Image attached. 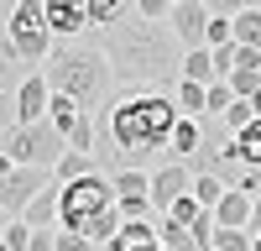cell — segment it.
Returning <instances> with one entry per match:
<instances>
[{
  "label": "cell",
  "instance_id": "cell-9",
  "mask_svg": "<svg viewBox=\"0 0 261 251\" xmlns=\"http://www.w3.org/2000/svg\"><path fill=\"white\" fill-rule=\"evenodd\" d=\"M193 194V167H183V162H162L157 173H151V209L157 215H167L178 199H188Z\"/></svg>",
  "mask_w": 261,
  "mask_h": 251
},
{
  "label": "cell",
  "instance_id": "cell-10",
  "mask_svg": "<svg viewBox=\"0 0 261 251\" xmlns=\"http://www.w3.org/2000/svg\"><path fill=\"white\" fill-rule=\"evenodd\" d=\"M42 21H47V37H89V16H84V0H42Z\"/></svg>",
  "mask_w": 261,
  "mask_h": 251
},
{
  "label": "cell",
  "instance_id": "cell-20",
  "mask_svg": "<svg viewBox=\"0 0 261 251\" xmlns=\"http://www.w3.org/2000/svg\"><path fill=\"white\" fill-rule=\"evenodd\" d=\"M235 162L251 167V173H261V120H251L241 136H235Z\"/></svg>",
  "mask_w": 261,
  "mask_h": 251
},
{
  "label": "cell",
  "instance_id": "cell-30",
  "mask_svg": "<svg viewBox=\"0 0 261 251\" xmlns=\"http://www.w3.org/2000/svg\"><path fill=\"white\" fill-rule=\"evenodd\" d=\"M0 246H11V251H27V246H32V225L11 220V225H6V236H0Z\"/></svg>",
  "mask_w": 261,
  "mask_h": 251
},
{
  "label": "cell",
  "instance_id": "cell-15",
  "mask_svg": "<svg viewBox=\"0 0 261 251\" xmlns=\"http://www.w3.org/2000/svg\"><path fill=\"white\" fill-rule=\"evenodd\" d=\"M84 16H89V32L105 37V32H115L130 16V0H84Z\"/></svg>",
  "mask_w": 261,
  "mask_h": 251
},
{
  "label": "cell",
  "instance_id": "cell-22",
  "mask_svg": "<svg viewBox=\"0 0 261 251\" xmlns=\"http://www.w3.org/2000/svg\"><path fill=\"white\" fill-rule=\"evenodd\" d=\"M230 16H235L230 6H209V32H204V47H209V53L235 42V37H230Z\"/></svg>",
  "mask_w": 261,
  "mask_h": 251
},
{
  "label": "cell",
  "instance_id": "cell-12",
  "mask_svg": "<svg viewBox=\"0 0 261 251\" xmlns=\"http://www.w3.org/2000/svg\"><path fill=\"white\" fill-rule=\"evenodd\" d=\"M6 21H11V6H0V94H16L21 79H27V68H21V58H16V47H11Z\"/></svg>",
  "mask_w": 261,
  "mask_h": 251
},
{
  "label": "cell",
  "instance_id": "cell-5",
  "mask_svg": "<svg viewBox=\"0 0 261 251\" xmlns=\"http://www.w3.org/2000/svg\"><path fill=\"white\" fill-rule=\"evenodd\" d=\"M6 32H11V47L21 58V68H47V58L58 42L47 37V21H42V0H16L11 6V21H6Z\"/></svg>",
  "mask_w": 261,
  "mask_h": 251
},
{
  "label": "cell",
  "instance_id": "cell-1",
  "mask_svg": "<svg viewBox=\"0 0 261 251\" xmlns=\"http://www.w3.org/2000/svg\"><path fill=\"white\" fill-rule=\"evenodd\" d=\"M99 53L110 58V73H115V89L130 94H146V84H162L183 79V47L172 42L167 27H151V21L136 16V0H130V16L120 21L115 32L99 37Z\"/></svg>",
  "mask_w": 261,
  "mask_h": 251
},
{
  "label": "cell",
  "instance_id": "cell-16",
  "mask_svg": "<svg viewBox=\"0 0 261 251\" xmlns=\"http://www.w3.org/2000/svg\"><path fill=\"white\" fill-rule=\"evenodd\" d=\"M230 37H235V47L261 53V6H235V16H230Z\"/></svg>",
  "mask_w": 261,
  "mask_h": 251
},
{
  "label": "cell",
  "instance_id": "cell-36",
  "mask_svg": "<svg viewBox=\"0 0 261 251\" xmlns=\"http://www.w3.org/2000/svg\"><path fill=\"white\" fill-rule=\"evenodd\" d=\"M256 230H261V194L251 199V236H256Z\"/></svg>",
  "mask_w": 261,
  "mask_h": 251
},
{
  "label": "cell",
  "instance_id": "cell-3",
  "mask_svg": "<svg viewBox=\"0 0 261 251\" xmlns=\"http://www.w3.org/2000/svg\"><path fill=\"white\" fill-rule=\"evenodd\" d=\"M42 79H47L53 94L73 99L84 115H99L105 105H110V94H115V73H110V58L99 53V42H68V47H53Z\"/></svg>",
  "mask_w": 261,
  "mask_h": 251
},
{
  "label": "cell",
  "instance_id": "cell-6",
  "mask_svg": "<svg viewBox=\"0 0 261 251\" xmlns=\"http://www.w3.org/2000/svg\"><path fill=\"white\" fill-rule=\"evenodd\" d=\"M0 152H6L16 167H42V173H53L63 162V152H68V141H63L47 120H37V126H16V131L0 141Z\"/></svg>",
  "mask_w": 261,
  "mask_h": 251
},
{
  "label": "cell",
  "instance_id": "cell-7",
  "mask_svg": "<svg viewBox=\"0 0 261 251\" xmlns=\"http://www.w3.org/2000/svg\"><path fill=\"white\" fill-rule=\"evenodd\" d=\"M167 32H172V42H178L183 53H199L204 32H209V6H204V0H172Z\"/></svg>",
  "mask_w": 261,
  "mask_h": 251
},
{
  "label": "cell",
  "instance_id": "cell-21",
  "mask_svg": "<svg viewBox=\"0 0 261 251\" xmlns=\"http://www.w3.org/2000/svg\"><path fill=\"white\" fill-rule=\"evenodd\" d=\"M89 173H99V162H94L89 152H63V162L53 167L58 183H79V178H89Z\"/></svg>",
  "mask_w": 261,
  "mask_h": 251
},
{
  "label": "cell",
  "instance_id": "cell-11",
  "mask_svg": "<svg viewBox=\"0 0 261 251\" xmlns=\"http://www.w3.org/2000/svg\"><path fill=\"white\" fill-rule=\"evenodd\" d=\"M47 105H53L47 79H42V73H27V79H21V89H16V120H21V126L47 120Z\"/></svg>",
  "mask_w": 261,
  "mask_h": 251
},
{
  "label": "cell",
  "instance_id": "cell-37",
  "mask_svg": "<svg viewBox=\"0 0 261 251\" xmlns=\"http://www.w3.org/2000/svg\"><path fill=\"white\" fill-rule=\"evenodd\" d=\"M11 173H16V162H11L6 152H0V178H11Z\"/></svg>",
  "mask_w": 261,
  "mask_h": 251
},
{
  "label": "cell",
  "instance_id": "cell-17",
  "mask_svg": "<svg viewBox=\"0 0 261 251\" xmlns=\"http://www.w3.org/2000/svg\"><path fill=\"white\" fill-rule=\"evenodd\" d=\"M199 146H204V126H199V120H178V126H172V141H167V152L178 157L183 167H188L193 157H199Z\"/></svg>",
  "mask_w": 261,
  "mask_h": 251
},
{
  "label": "cell",
  "instance_id": "cell-8",
  "mask_svg": "<svg viewBox=\"0 0 261 251\" xmlns=\"http://www.w3.org/2000/svg\"><path fill=\"white\" fill-rule=\"evenodd\" d=\"M47 183H53V173H42V167H16L11 178H0V209H6L11 220H21V215H27V204H32Z\"/></svg>",
  "mask_w": 261,
  "mask_h": 251
},
{
  "label": "cell",
  "instance_id": "cell-24",
  "mask_svg": "<svg viewBox=\"0 0 261 251\" xmlns=\"http://www.w3.org/2000/svg\"><path fill=\"white\" fill-rule=\"evenodd\" d=\"M225 178H214V173H199V178H193V204H199V209H214V204H220L225 199Z\"/></svg>",
  "mask_w": 261,
  "mask_h": 251
},
{
  "label": "cell",
  "instance_id": "cell-25",
  "mask_svg": "<svg viewBox=\"0 0 261 251\" xmlns=\"http://www.w3.org/2000/svg\"><path fill=\"white\" fill-rule=\"evenodd\" d=\"M157 246H162V251H199V246H193V236H188L183 225H172L167 215L157 220Z\"/></svg>",
  "mask_w": 261,
  "mask_h": 251
},
{
  "label": "cell",
  "instance_id": "cell-23",
  "mask_svg": "<svg viewBox=\"0 0 261 251\" xmlns=\"http://www.w3.org/2000/svg\"><path fill=\"white\" fill-rule=\"evenodd\" d=\"M183 79L188 84H214V58H209V47H199V53H183Z\"/></svg>",
  "mask_w": 261,
  "mask_h": 251
},
{
  "label": "cell",
  "instance_id": "cell-2",
  "mask_svg": "<svg viewBox=\"0 0 261 251\" xmlns=\"http://www.w3.org/2000/svg\"><path fill=\"white\" fill-rule=\"evenodd\" d=\"M178 105H172V94H130V99H115L110 105V120L99 126L94 146L99 152H110L115 173H125V167H141L151 157L167 152L172 141V126H178Z\"/></svg>",
  "mask_w": 261,
  "mask_h": 251
},
{
  "label": "cell",
  "instance_id": "cell-18",
  "mask_svg": "<svg viewBox=\"0 0 261 251\" xmlns=\"http://www.w3.org/2000/svg\"><path fill=\"white\" fill-rule=\"evenodd\" d=\"M110 188H115V199H146V204H151V173H146V167L110 173Z\"/></svg>",
  "mask_w": 261,
  "mask_h": 251
},
{
  "label": "cell",
  "instance_id": "cell-38",
  "mask_svg": "<svg viewBox=\"0 0 261 251\" xmlns=\"http://www.w3.org/2000/svg\"><path fill=\"white\" fill-rule=\"evenodd\" d=\"M6 225H11V215H6V209H0V236H6Z\"/></svg>",
  "mask_w": 261,
  "mask_h": 251
},
{
  "label": "cell",
  "instance_id": "cell-26",
  "mask_svg": "<svg viewBox=\"0 0 261 251\" xmlns=\"http://www.w3.org/2000/svg\"><path fill=\"white\" fill-rule=\"evenodd\" d=\"M230 105H235L230 84H209V89H204V115H209V120H220V115L230 110Z\"/></svg>",
  "mask_w": 261,
  "mask_h": 251
},
{
  "label": "cell",
  "instance_id": "cell-31",
  "mask_svg": "<svg viewBox=\"0 0 261 251\" xmlns=\"http://www.w3.org/2000/svg\"><path fill=\"white\" fill-rule=\"evenodd\" d=\"M16 126H21V120H16V94H0V141H6Z\"/></svg>",
  "mask_w": 261,
  "mask_h": 251
},
{
  "label": "cell",
  "instance_id": "cell-35",
  "mask_svg": "<svg viewBox=\"0 0 261 251\" xmlns=\"http://www.w3.org/2000/svg\"><path fill=\"white\" fill-rule=\"evenodd\" d=\"M105 251H162V246H157V241H151V246H125V241H110Z\"/></svg>",
  "mask_w": 261,
  "mask_h": 251
},
{
  "label": "cell",
  "instance_id": "cell-27",
  "mask_svg": "<svg viewBox=\"0 0 261 251\" xmlns=\"http://www.w3.org/2000/svg\"><path fill=\"white\" fill-rule=\"evenodd\" d=\"M120 241L125 246H151V241H157V220H125L120 225Z\"/></svg>",
  "mask_w": 261,
  "mask_h": 251
},
{
  "label": "cell",
  "instance_id": "cell-32",
  "mask_svg": "<svg viewBox=\"0 0 261 251\" xmlns=\"http://www.w3.org/2000/svg\"><path fill=\"white\" fill-rule=\"evenodd\" d=\"M115 209H120V220H151L146 199H115Z\"/></svg>",
  "mask_w": 261,
  "mask_h": 251
},
{
  "label": "cell",
  "instance_id": "cell-34",
  "mask_svg": "<svg viewBox=\"0 0 261 251\" xmlns=\"http://www.w3.org/2000/svg\"><path fill=\"white\" fill-rule=\"evenodd\" d=\"M27 251H58V230H32V246Z\"/></svg>",
  "mask_w": 261,
  "mask_h": 251
},
{
  "label": "cell",
  "instance_id": "cell-29",
  "mask_svg": "<svg viewBox=\"0 0 261 251\" xmlns=\"http://www.w3.org/2000/svg\"><path fill=\"white\" fill-rule=\"evenodd\" d=\"M209 58H214V84H225L235 73V42H230V47H214Z\"/></svg>",
  "mask_w": 261,
  "mask_h": 251
},
{
  "label": "cell",
  "instance_id": "cell-33",
  "mask_svg": "<svg viewBox=\"0 0 261 251\" xmlns=\"http://www.w3.org/2000/svg\"><path fill=\"white\" fill-rule=\"evenodd\" d=\"M58 251H99V246H89L84 236H73V230H58Z\"/></svg>",
  "mask_w": 261,
  "mask_h": 251
},
{
  "label": "cell",
  "instance_id": "cell-14",
  "mask_svg": "<svg viewBox=\"0 0 261 251\" xmlns=\"http://www.w3.org/2000/svg\"><path fill=\"white\" fill-rule=\"evenodd\" d=\"M58 199H63V188H58V178L42 188V194L27 204V215H21V225H32V230H58Z\"/></svg>",
  "mask_w": 261,
  "mask_h": 251
},
{
  "label": "cell",
  "instance_id": "cell-28",
  "mask_svg": "<svg viewBox=\"0 0 261 251\" xmlns=\"http://www.w3.org/2000/svg\"><path fill=\"white\" fill-rule=\"evenodd\" d=\"M209 251H251V230H214Z\"/></svg>",
  "mask_w": 261,
  "mask_h": 251
},
{
  "label": "cell",
  "instance_id": "cell-4",
  "mask_svg": "<svg viewBox=\"0 0 261 251\" xmlns=\"http://www.w3.org/2000/svg\"><path fill=\"white\" fill-rule=\"evenodd\" d=\"M63 199H58V230H73V236H89V230L115 209V188L105 173H89L79 183H58Z\"/></svg>",
  "mask_w": 261,
  "mask_h": 251
},
{
  "label": "cell",
  "instance_id": "cell-19",
  "mask_svg": "<svg viewBox=\"0 0 261 251\" xmlns=\"http://www.w3.org/2000/svg\"><path fill=\"white\" fill-rule=\"evenodd\" d=\"M172 105H178L183 120H204V84L178 79V84H172Z\"/></svg>",
  "mask_w": 261,
  "mask_h": 251
},
{
  "label": "cell",
  "instance_id": "cell-13",
  "mask_svg": "<svg viewBox=\"0 0 261 251\" xmlns=\"http://www.w3.org/2000/svg\"><path fill=\"white\" fill-rule=\"evenodd\" d=\"M214 215V230H251V199L241 188H225V199L209 209Z\"/></svg>",
  "mask_w": 261,
  "mask_h": 251
}]
</instances>
